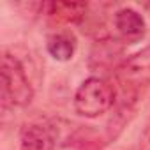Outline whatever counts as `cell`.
<instances>
[{"label":"cell","instance_id":"6da1fadb","mask_svg":"<svg viewBox=\"0 0 150 150\" xmlns=\"http://www.w3.org/2000/svg\"><path fill=\"white\" fill-rule=\"evenodd\" d=\"M0 78V99L4 108H21L32 101L34 88L27 78L25 67L14 55L4 53Z\"/></svg>","mask_w":150,"mask_h":150},{"label":"cell","instance_id":"7a4b0ae2","mask_svg":"<svg viewBox=\"0 0 150 150\" xmlns=\"http://www.w3.org/2000/svg\"><path fill=\"white\" fill-rule=\"evenodd\" d=\"M115 103L113 85L99 76L87 78L74 94V110L85 118H96L106 113Z\"/></svg>","mask_w":150,"mask_h":150},{"label":"cell","instance_id":"3957f363","mask_svg":"<svg viewBox=\"0 0 150 150\" xmlns=\"http://www.w3.org/2000/svg\"><path fill=\"white\" fill-rule=\"evenodd\" d=\"M115 28L127 42H136L145 35L146 23L138 11L131 7H124L115 13Z\"/></svg>","mask_w":150,"mask_h":150},{"label":"cell","instance_id":"277c9868","mask_svg":"<svg viewBox=\"0 0 150 150\" xmlns=\"http://www.w3.org/2000/svg\"><path fill=\"white\" fill-rule=\"evenodd\" d=\"M21 150H55L57 141L53 132L42 124H28L21 129Z\"/></svg>","mask_w":150,"mask_h":150},{"label":"cell","instance_id":"5b68a950","mask_svg":"<svg viewBox=\"0 0 150 150\" xmlns=\"http://www.w3.org/2000/svg\"><path fill=\"white\" fill-rule=\"evenodd\" d=\"M46 48H48V53L55 60L67 62L74 57V51L78 48V39L71 30H60L48 37Z\"/></svg>","mask_w":150,"mask_h":150},{"label":"cell","instance_id":"8992f818","mask_svg":"<svg viewBox=\"0 0 150 150\" xmlns=\"http://www.w3.org/2000/svg\"><path fill=\"white\" fill-rule=\"evenodd\" d=\"M46 7L51 18L64 23H78L85 18L87 13V4L83 2H51Z\"/></svg>","mask_w":150,"mask_h":150},{"label":"cell","instance_id":"52a82bcc","mask_svg":"<svg viewBox=\"0 0 150 150\" xmlns=\"http://www.w3.org/2000/svg\"><path fill=\"white\" fill-rule=\"evenodd\" d=\"M122 74L125 78L150 74V46L143 48L141 51H138L134 55H131L122 65Z\"/></svg>","mask_w":150,"mask_h":150},{"label":"cell","instance_id":"ba28073f","mask_svg":"<svg viewBox=\"0 0 150 150\" xmlns=\"http://www.w3.org/2000/svg\"><path fill=\"white\" fill-rule=\"evenodd\" d=\"M138 150H150V124L146 125L143 136H141V141H139V148Z\"/></svg>","mask_w":150,"mask_h":150}]
</instances>
